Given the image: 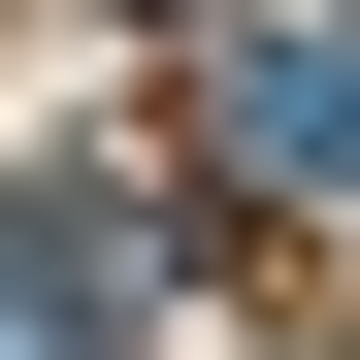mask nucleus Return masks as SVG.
Segmentation results:
<instances>
[{
  "mask_svg": "<svg viewBox=\"0 0 360 360\" xmlns=\"http://www.w3.org/2000/svg\"><path fill=\"white\" fill-rule=\"evenodd\" d=\"M131 295H164V229L98 197V164H66V197H0V328H131Z\"/></svg>",
  "mask_w": 360,
  "mask_h": 360,
  "instance_id": "f257e3e1",
  "label": "nucleus"
},
{
  "mask_svg": "<svg viewBox=\"0 0 360 360\" xmlns=\"http://www.w3.org/2000/svg\"><path fill=\"white\" fill-rule=\"evenodd\" d=\"M229 131L262 164H360V33H229Z\"/></svg>",
  "mask_w": 360,
  "mask_h": 360,
  "instance_id": "f03ea898",
  "label": "nucleus"
}]
</instances>
